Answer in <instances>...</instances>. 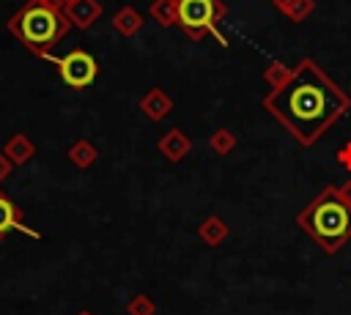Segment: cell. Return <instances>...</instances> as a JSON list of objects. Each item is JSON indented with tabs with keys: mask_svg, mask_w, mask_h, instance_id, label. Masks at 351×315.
I'll list each match as a JSON object with an SVG mask.
<instances>
[{
	"mask_svg": "<svg viewBox=\"0 0 351 315\" xmlns=\"http://www.w3.org/2000/svg\"><path fill=\"white\" fill-rule=\"evenodd\" d=\"M214 0H181L178 3V19L184 27L189 30H200V27H211L214 22Z\"/></svg>",
	"mask_w": 351,
	"mask_h": 315,
	"instance_id": "5",
	"label": "cell"
},
{
	"mask_svg": "<svg viewBox=\"0 0 351 315\" xmlns=\"http://www.w3.org/2000/svg\"><path fill=\"white\" fill-rule=\"evenodd\" d=\"M55 63H58V71H60V77L69 88H88L96 79V71H99L96 60L82 49H74L63 58H55Z\"/></svg>",
	"mask_w": 351,
	"mask_h": 315,
	"instance_id": "4",
	"label": "cell"
},
{
	"mask_svg": "<svg viewBox=\"0 0 351 315\" xmlns=\"http://www.w3.org/2000/svg\"><path fill=\"white\" fill-rule=\"evenodd\" d=\"M302 225L326 247V249H337L348 236H351V208L348 203L329 192L324 197H318L302 216Z\"/></svg>",
	"mask_w": 351,
	"mask_h": 315,
	"instance_id": "3",
	"label": "cell"
},
{
	"mask_svg": "<svg viewBox=\"0 0 351 315\" xmlns=\"http://www.w3.org/2000/svg\"><path fill=\"white\" fill-rule=\"evenodd\" d=\"M269 104L302 142H313L343 112V96L310 63L280 85Z\"/></svg>",
	"mask_w": 351,
	"mask_h": 315,
	"instance_id": "1",
	"label": "cell"
},
{
	"mask_svg": "<svg viewBox=\"0 0 351 315\" xmlns=\"http://www.w3.org/2000/svg\"><path fill=\"white\" fill-rule=\"evenodd\" d=\"M8 30L30 49L44 55L52 44H58L66 30L69 22L66 16L58 11V5H52L49 0H27L25 8L8 22Z\"/></svg>",
	"mask_w": 351,
	"mask_h": 315,
	"instance_id": "2",
	"label": "cell"
},
{
	"mask_svg": "<svg viewBox=\"0 0 351 315\" xmlns=\"http://www.w3.org/2000/svg\"><path fill=\"white\" fill-rule=\"evenodd\" d=\"M8 230H22V233H27V236L36 238V230H30V227L22 225V219H19V208L11 203V197H5V194L0 192V238H3Z\"/></svg>",
	"mask_w": 351,
	"mask_h": 315,
	"instance_id": "6",
	"label": "cell"
}]
</instances>
